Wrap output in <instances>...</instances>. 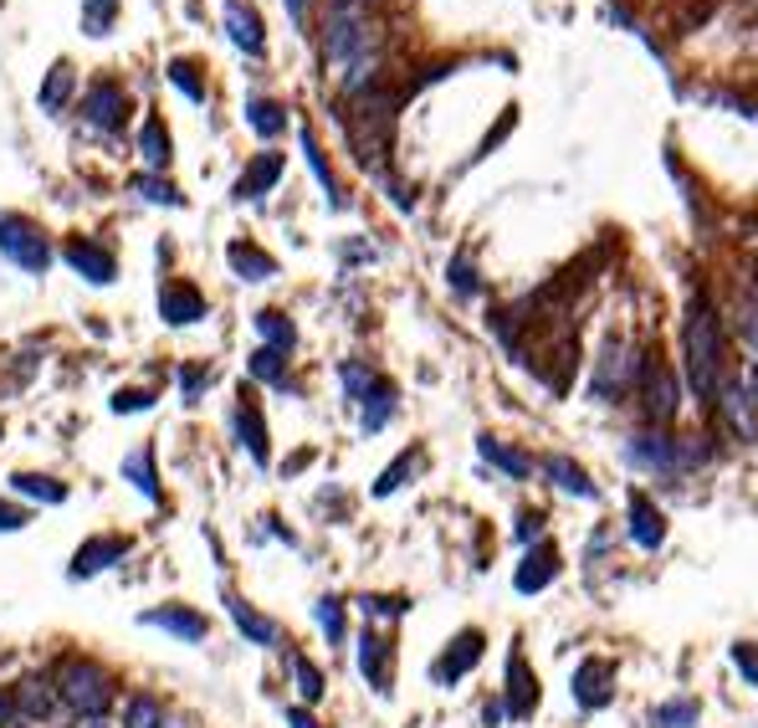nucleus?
Returning <instances> with one entry per match:
<instances>
[{
    "instance_id": "f257e3e1",
    "label": "nucleus",
    "mask_w": 758,
    "mask_h": 728,
    "mask_svg": "<svg viewBox=\"0 0 758 728\" xmlns=\"http://www.w3.org/2000/svg\"><path fill=\"white\" fill-rule=\"evenodd\" d=\"M328 62L339 67V77L354 93L370 88L374 73V26H370V0H333L328 6V36H323Z\"/></svg>"
},
{
    "instance_id": "f03ea898",
    "label": "nucleus",
    "mask_w": 758,
    "mask_h": 728,
    "mask_svg": "<svg viewBox=\"0 0 758 728\" xmlns=\"http://www.w3.org/2000/svg\"><path fill=\"white\" fill-rule=\"evenodd\" d=\"M723 349H728V334H723V318L707 297H692L686 303V324H682V355H686V380L697 390V401H717V390L728 385V370H723Z\"/></svg>"
},
{
    "instance_id": "7ed1b4c3",
    "label": "nucleus",
    "mask_w": 758,
    "mask_h": 728,
    "mask_svg": "<svg viewBox=\"0 0 758 728\" xmlns=\"http://www.w3.org/2000/svg\"><path fill=\"white\" fill-rule=\"evenodd\" d=\"M620 457L630 467H640V472H692V467L707 461V446L677 442V436H661V432H640L625 442Z\"/></svg>"
},
{
    "instance_id": "20e7f679",
    "label": "nucleus",
    "mask_w": 758,
    "mask_h": 728,
    "mask_svg": "<svg viewBox=\"0 0 758 728\" xmlns=\"http://www.w3.org/2000/svg\"><path fill=\"white\" fill-rule=\"evenodd\" d=\"M57 698L83 718H103L113 708V677L98 662H67L57 677Z\"/></svg>"
},
{
    "instance_id": "39448f33",
    "label": "nucleus",
    "mask_w": 758,
    "mask_h": 728,
    "mask_svg": "<svg viewBox=\"0 0 758 728\" xmlns=\"http://www.w3.org/2000/svg\"><path fill=\"white\" fill-rule=\"evenodd\" d=\"M349 129H354V149H359V164H380L389 149V129H395V113H389V98L385 93L364 88L354 98V113H349Z\"/></svg>"
},
{
    "instance_id": "423d86ee",
    "label": "nucleus",
    "mask_w": 758,
    "mask_h": 728,
    "mask_svg": "<svg viewBox=\"0 0 758 728\" xmlns=\"http://www.w3.org/2000/svg\"><path fill=\"white\" fill-rule=\"evenodd\" d=\"M636 374H640V355H636V344L620 339V334H609L605 344H600V359H595V374H590V395L605 405H615L625 395V390L636 385Z\"/></svg>"
},
{
    "instance_id": "0eeeda50",
    "label": "nucleus",
    "mask_w": 758,
    "mask_h": 728,
    "mask_svg": "<svg viewBox=\"0 0 758 728\" xmlns=\"http://www.w3.org/2000/svg\"><path fill=\"white\" fill-rule=\"evenodd\" d=\"M0 257H11L21 272H46V262H52L42 226L26 221V216H15V210L0 216Z\"/></svg>"
},
{
    "instance_id": "6e6552de",
    "label": "nucleus",
    "mask_w": 758,
    "mask_h": 728,
    "mask_svg": "<svg viewBox=\"0 0 758 728\" xmlns=\"http://www.w3.org/2000/svg\"><path fill=\"white\" fill-rule=\"evenodd\" d=\"M640 411H646L651 426H667V421H677V411H682V385H677V374H671L661 359H651V365L640 370Z\"/></svg>"
},
{
    "instance_id": "1a4fd4ad",
    "label": "nucleus",
    "mask_w": 758,
    "mask_h": 728,
    "mask_svg": "<svg viewBox=\"0 0 758 728\" xmlns=\"http://www.w3.org/2000/svg\"><path fill=\"white\" fill-rule=\"evenodd\" d=\"M534 708H538V677H534V667H528L523 646H513V652H507L503 714H507V718H534Z\"/></svg>"
},
{
    "instance_id": "9d476101",
    "label": "nucleus",
    "mask_w": 758,
    "mask_h": 728,
    "mask_svg": "<svg viewBox=\"0 0 758 728\" xmlns=\"http://www.w3.org/2000/svg\"><path fill=\"white\" fill-rule=\"evenodd\" d=\"M482 646H487V637H482V631H457V641H451L447 652H441V662H436V683L441 687H451V683H461V677H466V672L476 667V662H482Z\"/></svg>"
},
{
    "instance_id": "9b49d317",
    "label": "nucleus",
    "mask_w": 758,
    "mask_h": 728,
    "mask_svg": "<svg viewBox=\"0 0 758 728\" xmlns=\"http://www.w3.org/2000/svg\"><path fill=\"white\" fill-rule=\"evenodd\" d=\"M553 580H559V550L538 539L534 550L523 554V565L513 569V590H518V595H538V590H549Z\"/></svg>"
},
{
    "instance_id": "f8f14e48",
    "label": "nucleus",
    "mask_w": 758,
    "mask_h": 728,
    "mask_svg": "<svg viewBox=\"0 0 758 728\" xmlns=\"http://www.w3.org/2000/svg\"><path fill=\"white\" fill-rule=\"evenodd\" d=\"M625 534L636 550H661L667 544V519H661V508L646 498V492H630V519H625Z\"/></svg>"
},
{
    "instance_id": "ddd939ff",
    "label": "nucleus",
    "mask_w": 758,
    "mask_h": 728,
    "mask_svg": "<svg viewBox=\"0 0 758 728\" xmlns=\"http://www.w3.org/2000/svg\"><path fill=\"white\" fill-rule=\"evenodd\" d=\"M717 411H723V421H728L744 442H758V401L744 390V380H728V385L717 390Z\"/></svg>"
},
{
    "instance_id": "4468645a",
    "label": "nucleus",
    "mask_w": 758,
    "mask_h": 728,
    "mask_svg": "<svg viewBox=\"0 0 758 728\" xmlns=\"http://www.w3.org/2000/svg\"><path fill=\"white\" fill-rule=\"evenodd\" d=\"M609 698H615V667L609 662H580V672H574V703L580 708H609Z\"/></svg>"
},
{
    "instance_id": "2eb2a0df",
    "label": "nucleus",
    "mask_w": 758,
    "mask_h": 728,
    "mask_svg": "<svg viewBox=\"0 0 758 728\" xmlns=\"http://www.w3.org/2000/svg\"><path fill=\"white\" fill-rule=\"evenodd\" d=\"M123 88L119 83H92L88 98H83V113H88L92 129H103V134H113V129H123Z\"/></svg>"
},
{
    "instance_id": "dca6fc26",
    "label": "nucleus",
    "mask_w": 758,
    "mask_h": 728,
    "mask_svg": "<svg viewBox=\"0 0 758 728\" xmlns=\"http://www.w3.org/2000/svg\"><path fill=\"white\" fill-rule=\"evenodd\" d=\"M123 554H129V539H119V534L88 539V544H83V550L73 554V580H88V575H98V569L119 565Z\"/></svg>"
},
{
    "instance_id": "f3484780",
    "label": "nucleus",
    "mask_w": 758,
    "mask_h": 728,
    "mask_svg": "<svg viewBox=\"0 0 758 728\" xmlns=\"http://www.w3.org/2000/svg\"><path fill=\"white\" fill-rule=\"evenodd\" d=\"M226 36H231L241 52H252V57H262V46H267V36H262V15H256L246 0H226Z\"/></svg>"
},
{
    "instance_id": "a211bd4d",
    "label": "nucleus",
    "mask_w": 758,
    "mask_h": 728,
    "mask_svg": "<svg viewBox=\"0 0 758 728\" xmlns=\"http://www.w3.org/2000/svg\"><path fill=\"white\" fill-rule=\"evenodd\" d=\"M359 672H364V683L374 687V693H389V683H395V662H389V646L374 631H364L359 637Z\"/></svg>"
},
{
    "instance_id": "6ab92c4d",
    "label": "nucleus",
    "mask_w": 758,
    "mask_h": 728,
    "mask_svg": "<svg viewBox=\"0 0 758 728\" xmlns=\"http://www.w3.org/2000/svg\"><path fill=\"white\" fill-rule=\"evenodd\" d=\"M160 313H164V324L185 328V324H195V318H206V297L195 293L190 283H169L160 293Z\"/></svg>"
},
{
    "instance_id": "aec40b11",
    "label": "nucleus",
    "mask_w": 758,
    "mask_h": 728,
    "mask_svg": "<svg viewBox=\"0 0 758 728\" xmlns=\"http://www.w3.org/2000/svg\"><path fill=\"white\" fill-rule=\"evenodd\" d=\"M226 610H231V621H237V631L246 641H256V646H277L283 641V631H277V621H267L262 610H252L241 595H226Z\"/></svg>"
},
{
    "instance_id": "412c9836",
    "label": "nucleus",
    "mask_w": 758,
    "mask_h": 728,
    "mask_svg": "<svg viewBox=\"0 0 758 728\" xmlns=\"http://www.w3.org/2000/svg\"><path fill=\"white\" fill-rule=\"evenodd\" d=\"M67 268L73 272H83L88 283H113V252L108 247H98V241H73L67 247Z\"/></svg>"
},
{
    "instance_id": "4be33fe9",
    "label": "nucleus",
    "mask_w": 758,
    "mask_h": 728,
    "mask_svg": "<svg viewBox=\"0 0 758 728\" xmlns=\"http://www.w3.org/2000/svg\"><path fill=\"white\" fill-rule=\"evenodd\" d=\"M144 626H164V631H175L179 641H206V616L190 606H164V610H144L139 616Z\"/></svg>"
},
{
    "instance_id": "5701e85b",
    "label": "nucleus",
    "mask_w": 758,
    "mask_h": 728,
    "mask_svg": "<svg viewBox=\"0 0 758 728\" xmlns=\"http://www.w3.org/2000/svg\"><path fill=\"white\" fill-rule=\"evenodd\" d=\"M543 472H549V482L559 492H569V498H600V488L590 482V472H584L574 457H564V452H553V457L543 461Z\"/></svg>"
},
{
    "instance_id": "b1692460",
    "label": "nucleus",
    "mask_w": 758,
    "mask_h": 728,
    "mask_svg": "<svg viewBox=\"0 0 758 728\" xmlns=\"http://www.w3.org/2000/svg\"><path fill=\"white\" fill-rule=\"evenodd\" d=\"M277 180H283V154H272V149H267V154H256L252 170L237 180V200H256V195H267Z\"/></svg>"
},
{
    "instance_id": "393cba45",
    "label": "nucleus",
    "mask_w": 758,
    "mask_h": 728,
    "mask_svg": "<svg viewBox=\"0 0 758 728\" xmlns=\"http://www.w3.org/2000/svg\"><path fill=\"white\" fill-rule=\"evenodd\" d=\"M226 262H231V272H237L241 283H267V278H277V262H272L267 252H256V247H246V241H237V247H226Z\"/></svg>"
},
{
    "instance_id": "a878e982",
    "label": "nucleus",
    "mask_w": 758,
    "mask_h": 728,
    "mask_svg": "<svg viewBox=\"0 0 758 728\" xmlns=\"http://www.w3.org/2000/svg\"><path fill=\"white\" fill-rule=\"evenodd\" d=\"M237 436H241V446L252 452L256 467H267V426H262V411H256L246 395H241V405H237Z\"/></svg>"
},
{
    "instance_id": "bb28decb",
    "label": "nucleus",
    "mask_w": 758,
    "mask_h": 728,
    "mask_svg": "<svg viewBox=\"0 0 758 728\" xmlns=\"http://www.w3.org/2000/svg\"><path fill=\"white\" fill-rule=\"evenodd\" d=\"M476 452H482V457L492 461V467H503L507 477H528L534 472V461L523 457L518 446H507V442H497V436H482V442H476Z\"/></svg>"
},
{
    "instance_id": "cd10ccee",
    "label": "nucleus",
    "mask_w": 758,
    "mask_h": 728,
    "mask_svg": "<svg viewBox=\"0 0 758 728\" xmlns=\"http://www.w3.org/2000/svg\"><path fill=\"white\" fill-rule=\"evenodd\" d=\"M57 683H46V677H26V683L15 687V708L26 718H46L52 714V703H57V693H52Z\"/></svg>"
},
{
    "instance_id": "c85d7f7f",
    "label": "nucleus",
    "mask_w": 758,
    "mask_h": 728,
    "mask_svg": "<svg viewBox=\"0 0 758 728\" xmlns=\"http://www.w3.org/2000/svg\"><path fill=\"white\" fill-rule=\"evenodd\" d=\"M246 123H252L262 139H277L287 129V108L272 104V98H246Z\"/></svg>"
},
{
    "instance_id": "c756f323",
    "label": "nucleus",
    "mask_w": 758,
    "mask_h": 728,
    "mask_svg": "<svg viewBox=\"0 0 758 728\" xmlns=\"http://www.w3.org/2000/svg\"><path fill=\"white\" fill-rule=\"evenodd\" d=\"M123 482H134L139 492H144V498H160V482H154V452L150 446H139V452H129V457H123Z\"/></svg>"
},
{
    "instance_id": "7c9ffc66",
    "label": "nucleus",
    "mask_w": 758,
    "mask_h": 728,
    "mask_svg": "<svg viewBox=\"0 0 758 728\" xmlns=\"http://www.w3.org/2000/svg\"><path fill=\"white\" fill-rule=\"evenodd\" d=\"M697 718H702L697 698H667L651 714V728H697Z\"/></svg>"
},
{
    "instance_id": "2f4dec72",
    "label": "nucleus",
    "mask_w": 758,
    "mask_h": 728,
    "mask_svg": "<svg viewBox=\"0 0 758 728\" xmlns=\"http://www.w3.org/2000/svg\"><path fill=\"white\" fill-rule=\"evenodd\" d=\"M339 380H343V390H349V401H370L374 390L385 385V380H380V374L370 370V365H359V359H349V365H339Z\"/></svg>"
},
{
    "instance_id": "473e14b6",
    "label": "nucleus",
    "mask_w": 758,
    "mask_h": 728,
    "mask_svg": "<svg viewBox=\"0 0 758 728\" xmlns=\"http://www.w3.org/2000/svg\"><path fill=\"white\" fill-rule=\"evenodd\" d=\"M139 154H144L150 170H164V164H169V134H164L160 119H150L144 129H139Z\"/></svg>"
},
{
    "instance_id": "72a5a7b5",
    "label": "nucleus",
    "mask_w": 758,
    "mask_h": 728,
    "mask_svg": "<svg viewBox=\"0 0 758 728\" xmlns=\"http://www.w3.org/2000/svg\"><path fill=\"white\" fill-rule=\"evenodd\" d=\"M256 334L267 339V349H283V355L293 349V344H298V328L287 324L283 313H272V308H267V313H256Z\"/></svg>"
},
{
    "instance_id": "f704fd0d",
    "label": "nucleus",
    "mask_w": 758,
    "mask_h": 728,
    "mask_svg": "<svg viewBox=\"0 0 758 728\" xmlns=\"http://www.w3.org/2000/svg\"><path fill=\"white\" fill-rule=\"evenodd\" d=\"M246 370H252L256 380H267V385H287V355L283 349H267V344H262V349L246 359Z\"/></svg>"
},
{
    "instance_id": "c9c22d12",
    "label": "nucleus",
    "mask_w": 758,
    "mask_h": 728,
    "mask_svg": "<svg viewBox=\"0 0 758 728\" xmlns=\"http://www.w3.org/2000/svg\"><path fill=\"white\" fill-rule=\"evenodd\" d=\"M123 728H164V708L150 693H134V698L123 703Z\"/></svg>"
},
{
    "instance_id": "e433bc0d",
    "label": "nucleus",
    "mask_w": 758,
    "mask_h": 728,
    "mask_svg": "<svg viewBox=\"0 0 758 728\" xmlns=\"http://www.w3.org/2000/svg\"><path fill=\"white\" fill-rule=\"evenodd\" d=\"M67 93H73V67L57 62V67L46 73V83H42V108H46V113H57V108L67 104Z\"/></svg>"
},
{
    "instance_id": "4c0bfd02",
    "label": "nucleus",
    "mask_w": 758,
    "mask_h": 728,
    "mask_svg": "<svg viewBox=\"0 0 758 728\" xmlns=\"http://www.w3.org/2000/svg\"><path fill=\"white\" fill-rule=\"evenodd\" d=\"M15 492H26V498H42V503H62L67 498V488H62L57 477H36V472H15L11 477Z\"/></svg>"
},
{
    "instance_id": "58836bf2",
    "label": "nucleus",
    "mask_w": 758,
    "mask_h": 728,
    "mask_svg": "<svg viewBox=\"0 0 758 728\" xmlns=\"http://www.w3.org/2000/svg\"><path fill=\"white\" fill-rule=\"evenodd\" d=\"M113 15H119V0H83V31L88 36H108Z\"/></svg>"
},
{
    "instance_id": "ea45409f",
    "label": "nucleus",
    "mask_w": 758,
    "mask_h": 728,
    "mask_svg": "<svg viewBox=\"0 0 758 728\" xmlns=\"http://www.w3.org/2000/svg\"><path fill=\"white\" fill-rule=\"evenodd\" d=\"M303 154H308V170H312V175H318V185H323V191H328V206L339 210V206H343V195H339V185H333V170H328V164H323V154H318V144H312V134H308V129H303Z\"/></svg>"
},
{
    "instance_id": "a19ab883",
    "label": "nucleus",
    "mask_w": 758,
    "mask_h": 728,
    "mask_svg": "<svg viewBox=\"0 0 758 728\" xmlns=\"http://www.w3.org/2000/svg\"><path fill=\"white\" fill-rule=\"evenodd\" d=\"M410 472H416V452H405V457L389 461L385 472H380V482H374V498H389V492H400Z\"/></svg>"
},
{
    "instance_id": "79ce46f5",
    "label": "nucleus",
    "mask_w": 758,
    "mask_h": 728,
    "mask_svg": "<svg viewBox=\"0 0 758 728\" xmlns=\"http://www.w3.org/2000/svg\"><path fill=\"white\" fill-rule=\"evenodd\" d=\"M312 616H318V626H323V637L333 641V646H339V641L349 637V626H343V606L333 600V595H323V600L312 606Z\"/></svg>"
},
{
    "instance_id": "37998d69",
    "label": "nucleus",
    "mask_w": 758,
    "mask_h": 728,
    "mask_svg": "<svg viewBox=\"0 0 758 728\" xmlns=\"http://www.w3.org/2000/svg\"><path fill=\"white\" fill-rule=\"evenodd\" d=\"M389 416H395V390L380 385V390L370 395V401H364V432H380V426H385Z\"/></svg>"
},
{
    "instance_id": "c03bdc74",
    "label": "nucleus",
    "mask_w": 758,
    "mask_h": 728,
    "mask_svg": "<svg viewBox=\"0 0 758 728\" xmlns=\"http://www.w3.org/2000/svg\"><path fill=\"white\" fill-rule=\"evenodd\" d=\"M293 672H298V693H303V698H308V703H318V698H323V693H328V687H323V672L312 667L308 656H298V652H293Z\"/></svg>"
},
{
    "instance_id": "a18cd8bd",
    "label": "nucleus",
    "mask_w": 758,
    "mask_h": 728,
    "mask_svg": "<svg viewBox=\"0 0 758 728\" xmlns=\"http://www.w3.org/2000/svg\"><path fill=\"white\" fill-rule=\"evenodd\" d=\"M169 83H175L190 104H206V88H200V77H195V67L190 62H169Z\"/></svg>"
},
{
    "instance_id": "49530a36",
    "label": "nucleus",
    "mask_w": 758,
    "mask_h": 728,
    "mask_svg": "<svg viewBox=\"0 0 758 728\" xmlns=\"http://www.w3.org/2000/svg\"><path fill=\"white\" fill-rule=\"evenodd\" d=\"M733 328H738V339H744L758 359V303H738V308H733Z\"/></svg>"
},
{
    "instance_id": "de8ad7c7",
    "label": "nucleus",
    "mask_w": 758,
    "mask_h": 728,
    "mask_svg": "<svg viewBox=\"0 0 758 728\" xmlns=\"http://www.w3.org/2000/svg\"><path fill=\"white\" fill-rule=\"evenodd\" d=\"M447 278H451V287H457L461 297H472L476 287H482V283H476V268H472V262H466V252H457V257H451Z\"/></svg>"
},
{
    "instance_id": "09e8293b",
    "label": "nucleus",
    "mask_w": 758,
    "mask_h": 728,
    "mask_svg": "<svg viewBox=\"0 0 758 728\" xmlns=\"http://www.w3.org/2000/svg\"><path fill=\"white\" fill-rule=\"evenodd\" d=\"M139 195H144V200H154V206H179V191H175V185H169V180H154V175L139 180Z\"/></svg>"
},
{
    "instance_id": "8fccbe9b",
    "label": "nucleus",
    "mask_w": 758,
    "mask_h": 728,
    "mask_svg": "<svg viewBox=\"0 0 758 728\" xmlns=\"http://www.w3.org/2000/svg\"><path fill=\"white\" fill-rule=\"evenodd\" d=\"M359 610H364V616H374V621H395V616H405V600H389V595H364V600H359Z\"/></svg>"
},
{
    "instance_id": "3c124183",
    "label": "nucleus",
    "mask_w": 758,
    "mask_h": 728,
    "mask_svg": "<svg viewBox=\"0 0 758 728\" xmlns=\"http://www.w3.org/2000/svg\"><path fill=\"white\" fill-rule=\"evenodd\" d=\"M150 405H154L150 390H119V395H113V411H119V416L123 411H150Z\"/></svg>"
},
{
    "instance_id": "603ef678",
    "label": "nucleus",
    "mask_w": 758,
    "mask_h": 728,
    "mask_svg": "<svg viewBox=\"0 0 758 728\" xmlns=\"http://www.w3.org/2000/svg\"><path fill=\"white\" fill-rule=\"evenodd\" d=\"M538 539H543V513L528 508V513H518V544H538Z\"/></svg>"
},
{
    "instance_id": "864d4df0",
    "label": "nucleus",
    "mask_w": 758,
    "mask_h": 728,
    "mask_svg": "<svg viewBox=\"0 0 758 728\" xmlns=\"http://www.w3.org/2000/svg\"><path fill=\"white\" fill-rule=\"evenodd\" d=\"M733 662H738V672H744L748 683L758 687V652L748 646V641H738V646H733Z\"/></svg>"
},
{
    "instance_id": "5fc2aeb1",
    "label": "nucleus",
    "mask_w": 758,
    "mask_h": 728,
    "mask_svg": "<svg viewBox=\"0 0 758 728\" xmlns=\"http://www.w3.org/2000/svg\"><path fill=\"white\" fill-rule=\"evenodd\" d=\"M179 385H185V401H195V395L210 385V370H185L179 374Z\"/></svg>"
},
{
    "instance_id": "6e6d98bb",
    "label": "nucleus",
    "mask_w": 758,
    "mask_h": 728,
    "mask_svg": "<svg viewBox=\"0 0 758 728\" xmlns=\"http://www.w3.org/2000/svg\"><path fill=\"white\" fill-rule=\"evenodd\" d=\"M15 529H26V513L11 503H0V534H15Z\"/></svg>"
},
{
    "instance_id": "4d7b16f0",
    "label": "nucleus",
    "mask_w": 758,
    "mask_h": 728,
    "mask_svg": "<svg viewBox=\"0 0 758 728\" xmlns=\"http://www.w3.org/2000/svg\"><path fill=\"white\" fill-rule=\"evenodd\" d=\"M287 728H323V724H312L303 708H287Z\"/></svg>"
},
{
    "instance_id": "13d9d810",
    "label": "nucleus",
    "mask_w": 758,
    "mask_h": 728,
    "mask_svg": "<svg viewBox=\"0 0 758 728\" xmlns=\"http://www.w3.org/2000/svg\"><path fill=\"white\" fill-rule=\"evenodd\" d=\"M744 390H748V395H754V401H758V359H754V365H748V370H744Z\"/></svg>"
},
{
    "instance_id": "bf43d9fd",
    "label": "nucleus",
    "mask_w": 758,
    "mask_h": 728,
    "mask_svg": "<svg viewBox=\"0 0 758 728\" xmlns=\"http://www.w3.org/2000/svg\"><path fill=\"white\" fill-rule=\"evenodd\" d=\"M11 714H15V703L0 693V728H11Z\"/></svg>"
},
{
    "instance_id": "052dcab7",
    "label": "nucleus",
    "mask_w": 758,
    "mask_h": 728,
    "mask_svg": "<svg viewBox=\"0 0 758 728\" xmlns=\"http://www.w3.org/2000/svg\"><path fill=\"white\" fill-rule=\"evenodd\" d=\"M287 15H293V26H303V0H283Z\"/></svg>"
},
{
    "instance_id": "680f3d73",
    "label": "nucleus",
    "mask_w": 758,
    "mask_h": 728,
    "mask_svg": "<svg viewBox=\"0 0 758 728\" xmlns=\"http://www.w3.org/2000/svg\"><path fill=\"white\" fill-rule=\"evenodd\" d=\"M88 728H108V724H98V718H92V724H88Z\"/></svg>"
}]
</instances>
